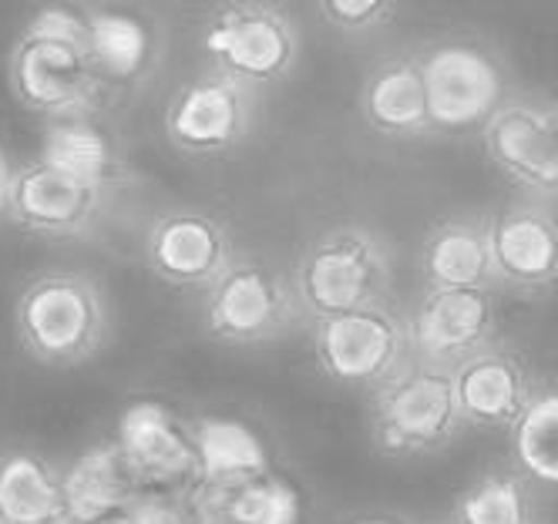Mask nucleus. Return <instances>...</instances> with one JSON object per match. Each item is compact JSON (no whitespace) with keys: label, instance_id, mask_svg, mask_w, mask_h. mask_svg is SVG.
Segmentation results:
<instances>
[{"label":"nucleus","instance_id":"c85d7f7f","mask_svg":"<svg viewBox=\"0 0 558 524\" xmlns=\"http://www.w3.org/2000/svg\"><path fill=\"white\" fill-rule=\"evenodd\" d=\"M11 172H14V166H11V158H8L4 145H0V219H4V195H8Z\"/></svg>","mask_w":558,"mask_h":524},{"label":"nucleus","instance_id":"a878e982","mask_svg":"<svg viewBox=\"0 0 558 524\" xmlns=\"http://www.w3.org/2000/svg\"><path fill=\"white\" fill-rule=\"evenodd\" d=\"M21 31L88 51V4L85 0H45V4L34 8Z\"/></svg>","mask_w":558,"mask_h":524},{"label":"nucleus","instance_id":"423d86ee","mask_svg":"<svg viewBox=\"0 0 558 524\" xmlns=\"http://www.w3.org/2000/svg\"><path fill=\"white\" fill-rule=\"evenodd\" d=\"M203 293V327L226 346L272 343L303 316L290 282L253 256H232Z\"/></svg>","mask_w":558,"mask_h":524},{"label":"nucleus","instance_id":"aec40b11","mask_svg":"<svg viewBox=\"0 0 558 524\" xmlns=\"http://www.w3.org/2000/svg\"><path fill=\"white\" fill-rule=\"evenodd\" d=\"M142 491V477L132 471L114 440L95 443L71 467H64V495L74 524H92L105 514L122 511Z\"/></svg>","mask_w":558,"mask_h":524},{"label":"nucleus","instance_id":"5701e85b","mask_svg":"<svg viewBox=\"0 0 558 524\" xmlns=\"http://www.w3.org/2000/svg\"><path fill=\"white\" fill-rule=\"evenodd\" d=\"M41 158L77 179L98 182L105 188L125 179L122 151H118L114 138L105 129H98L88 114L48 118L45 138H41Z\"/></svg>","mask_w":558,"mask_h":524},{"label":"nucleus","instance_id":"6ab92c4d","mask_svg":"<svg viewBox=\"0 0 558 524\" xmlns=\"http://www.w3.org/2000/svg\"><path fill=\"white\" fill-rule=\"evenodd\" d=\"M0 517L4 524H74L64 467L37 451L0 454Z\"/></svg>","mask_w":558,"mask_h":524},{"label":"nucleus","instance_id":"f3484780","mask_svg":"<svg viewBox=\"0 0 558 524\" xmlns=\"http://www.w3.org/2000/svg\"><path fill=\"white\" fill-rule=\"evenodd\" d=\"M162 27L132 4H88V58L105 85H138L162 61Z\"/></svg>","mask_w":558,"mask_h":524},{"label":"nucleus","instance_id":"7c9ffc66","mask_svg":"<svg viewBox=\"0 0 558 524\" xmlns=\"http://www.w3.org/2000/svg\"><path fill=\"white\" fill-rule=\"evenodd\" d=\"M0 524H4V517H0Z\"/></svg>","mask_w":558,"mask_h":524},{"label":"nucleus","instance_id":"9d476101","mask_svg":"<svg viewBox=\"0 0 558 524\" xmlns=\"http://www.w3.org/2000/svg\"><path fill=\"white\" fill-rule=\"evenodd\" d=\"M105 185L77 179L45 158L11 172L4 219L31 235L77 239L88 235L105 209Z\"/></svg>","mask_w":558,"mask_h":524},{"label":"nucleus","instance_id":"1a4fd4ad","mask_svg":"<svg viewBox=\"0 0 558 524\" xmlns=\"http://www.w3.org/2000/svg\"><path fill=\"white\" fill-rule=\"evenodd\" d=\"M256 121V92L222 71H203L172 95L166 108V138L192 158L226 155L243 145Z\"/></svg>","mask_w":558,"mask_h":524},{"label":"nucleus","instance_id":"7ed1b4c3","mask_svg":"<svg viewBox=\"0 0 558 524\" xmlns=\"http://www.w3.org/2000/svg\"><path fill=\"white\" fill-rule=\"evenodd\" d=\"M371 430L377 448L397 458L448 448L464 430L454 407L451 370L408 356L384 383L374 387Z\"/></svg>","mask_w":558,"mask_h":524},{"label":"nucleus","instance_id":"412c9836","mask_svg":"<svg viewBox=\"0 0 558 524\" xmlns=\"http://www.w3.org/2000/svg\"><path fill=\"white\" fill-rule=\"evenodd\" d=\"M195 448V484L229 488L246 477L269 471V451L263 437L232 417H198L189 424Z\"/></svg>","mask_w":558,"mask_h":524},{"label":"nucleus","instance_id":"9b49d317","mask_svg":"<svg viewBox=\"0 0 558 524\" xmlns=\"http://www.w3.org/2000/svg\"><path fill=\"white\" fill-rule=\"evenodd\" d=\"M482 142L495 169L514 185L551 195L558 185V114L548 98L505 95L485 118Z\"/></svg>","mask_w":558,"mask_h":524},{"label":"nucleus","instance_id":"6e6552de","mask_svg":"<svg viewBox=\"0 0 558 524\" xmlns=\"http://www.w3.org/2000/svg\"><path fill=\"white\" fill-rule=\"evenodd\" d=\"M8 88L14 101L41 118L92 114L105 95V77L85 48L17 34L8 54Z\"/></svg>","mask_w":558,"mask_h":524},{"label":"nucleus","instance_id":"a211bd4d","mask_svg":"<svg viewBox=\"0 0 558 524\" xmlns=\"http://www.w3.org/2000/svg\"><path fill=\"white\" fill-rule=\"evenodd\" d=\"M361 118L371 132L384 138L434 135L414 54L390 58L367 74L361 88Z\"/></svg>","mask_w":558,"mask_h":524},{"label":"nucleus","instance_id":"4be33fe9","mask_svg":"<svg viewBox=\"0 0 558 524\" xmlns=\"http://www.w3.org/2000/svg\"><path fill=\"white\" fill-rule=\"evenodd\" d=\"M421 272L427 287H458V290H492L495 272L488 259L485 222L451 219L441 222L424 242Z\"/></svg>","mask_w":558,"mask_h":524},{"label":"nucleus","instance_id":"c756f323","mask_svg":"<svg viewBox=\"0 0 558 524\" xmlns=\"http://www.w3.org/2000/svg\"><path fill=\"white\" fill-rule=\"evenodd\" d=\"M350 524H401V521H393V517H384V514H371V517H356Z\"/></svg>","mask_w":558,"mask_h":524},{"label":"nucleus","instance_id":"f8f14e48","mask_svg":"<svg viewBox=\"0 0 558 524\" xmlns=\"http://www.w3.org/2000/svg\"><path fill=\"white\" fill-rule=\"evenodd\" d=\"M404 319L411 356L445 370L495 340L492 290L427 287Z\"/></svg>","mask_w":558,"mask_h":524},{"label":"nucleus","instance_id":"dca6fc26","mask_svg":"<svg viewBox=\"0 0 558 524\" xmlns=\"http://www.w3.org/2000/svg\"><path fill=\"white\" fill-rule=\"evenodd\" d=\"M495 287L518 293H548L558 276L555 219L532 202L508 206L485 222Z\"/></svg>","mask_w":558,"mask_h":524},{"label":"nucleus","instance_id":"cd10ccee","mask_svg":"<svg viewBox=\"0 0 558 524\" xmlns=\"http://www.w3.org/2000/svg\"><path fill=\"white\" fill-rule=\"evenodd\" d=\"M122 511L129 524H192L185 491L175 488H145Z\"/></svg>","mask_w":558,"mask_h":524},{"label":"nucleus","instance_id":"b1692460","mask_svg":"<svg viewBox=\"0 0 558 524\" xmlns=\"http://www.w3.org/2000/svg\"><path fill=\"white\" fill-rule=\"evenodd\" d=\"M514 467L529 484L551 488L558 480V397L551 387L535 383L529 403L508 427Z\"/></svg>","mask_w":558,"mask_h":524},{"label":"nucleus","instance_id":"39448f33","mask_svg":"<svg viewBox=\"0 0 558 524\" xmlns=\"http://www.w3.org/2000/svg\"><path fill=\"white\" fill-rule=\"evenodd\" d=\"M203 51L213 68L253 92L279 85L300 61V31L266 0H229L203 27Z\"/></svg>","mask_w":558,"mask_h":524},{"label":"nucleus","instance_id":"20e7f679","mask_svg":"<svg viewBox=\"0 0 558 524\" xmlns=\"http://www.w3.org/2000/svg\"><path fill=\"white\" fill-rule=\"evenodd\" d=\"M430 132H468L485 125V118L508 95V71L498 51L482 40L448 37L434 40L414 54Z\"/></svg>","mask_w":558,"mask_h":524},{"label":"nucleus","instance_id":"4468645a","mask_svg":"<svg viewBox=\"0 0 558 524\" xmlns=\"http://www.w3.org/2000/svg\"><path fill=\"white\" fill-rule=\"evenodd\" d=\"M454 407L464 427L508 430L535 390V377L511 346L488 343L451 367Z\"/></svg>","mask_w":558,"mask_h":524},{"label":"nucleus","instance_id":"bb28decb","mask_svg":"<svg viewBox=\"0 0 558 524\" xmlns=\"http://www.w3.org/2000/svg\"><path fill=\"white\" fill-rule=\"evenodd\" d=\"M324 21L340 34H367L390 21L393 0H316Z\"/></svg>","mask_w":558,"mask_h":524},{"label":"nucleus","instance_id":"f03ea898","mask_svg":"<svg viewBox=\"0 0 558 524\" xmlns=\"http://www.w3.org/2000/svg\"><path fill=\"white\" fill-rule=\"evenodd\" d=\"M290 290L306 319H320L387 300L390 249L364 226H337L303 249Z\"/></svg>","mask_w":558,"mask_h":524},{"label":"nucleus","instance_id":"0eeeda50","mask_svg":"<svg viewBox=\"0 0 558 524\" xmlns=\"http://www.w3.org/2000/svg\"><path fill=\"white\" fill-rule=\"evenodd\" d=\"M310 343L320 370L333 383L364 390L384 383L411 356L408 319L387 300L313 319Z\"/></svg>","mask_w":558,"mask_h":524},{"label":"nucleus","instance_id":"f257e3e1","mask_svg":"<svg viewBox=\"0 0 558 524\" xmlns=\"http://www.w3.org/2000/svg\"><path fill=\"white\" fill-rule=\"evenodd\" d=\"M14 330L41 367H82L108 346L111 303L101 282L77 269L34 276L14 303Z\"/></svg>","mask_w":558,"mask_h":524},{"label":"nucleus","instance_id":"ddd939ff","mask_svg":"<svg viewBox=\"0 0 558 524\" xmlns=\"http://www.w3.org/2000/svg\"><path fill=\"white\" fill-rule=\"evenodd\" d=\"M232 256L229 229L203 209H169L145 235L148 269L175 290H206Z\"/></svg>","mask_w":558,"mask_h":524},{"label":"nucleus","instance_id":"393cba45","mask_svg":"<svg viewBox=\"0 0 558 524\" xmlns=\"http://www.w3.org/2000/svg\"><path fill=\"white\" fill-rule=\"evenodd\" d=\"M454 524H535L529 480L518 471H488L454 501Z\"/></svg>","mask_w":558,"mask_h":524},{"label":"nucleus","instance_id":"2eb2a0df","mask_svg":"<svg viewBox=\"0 0 558 524\" xmlns=\"http://www.w3.org/2000/svg\"><path fill=\"white\" fill-rule=\"evenodd\" d=\"M118 451L125 454L132 471L145 488H175L189 491L195 484V448L182 417L166 403L135 400L118 414Z\"/></svg>","mask_w":558,"mask_h":524}]
</instances>
